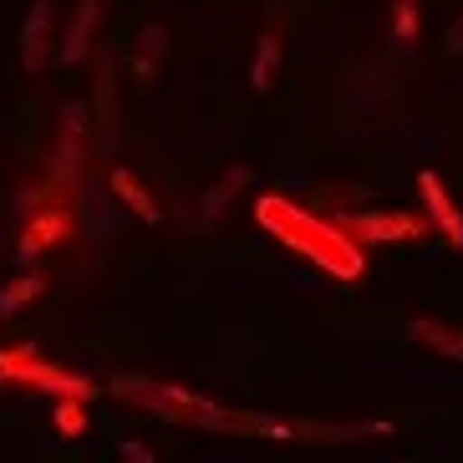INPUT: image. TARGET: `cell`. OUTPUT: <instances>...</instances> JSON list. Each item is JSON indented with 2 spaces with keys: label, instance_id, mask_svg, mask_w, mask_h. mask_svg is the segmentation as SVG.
<instances>
[{
  "label": "cell",
  "instance_id": "obj_1",
  "mask_svg": "<svg viewBox=\"0 0 463 463\" xmlns=\"http://www.w3.org/2000/svg\"><path fill=\"white\" fill-rule=\"evenodd\" d=\"M255 219H260V230L275 234L286 250L316 260V270H326L331 280H362L367 275V255H362V245L352 234L341 230V219H316L311 209L290 204L280 194L255 199Z\"/></svg>",
  "mask_w": 463,
  "mask_h": 463
},
{
  "label": "cell",
  "instance_id": "obj_2",
  "mask_svg": "<svg viewBox=\"0 0 463 463\" xmlns=\"http://www.w3.org/2000/svg\"><path fill=\"white\" fill-rule=\"evenodd\" d=\"M0 382L5 387H36V392H52V397H82V402L97 397V387L82 372L46 362L36 346H0Z\"/></svg>",
  "mask_w": 463,
  "mask_h": 463
},
{
  "label": "cell",
  "instance_id": "obj_3",
  "mask_svg": "<svg viewBox=\"0 0 463 463\" xmlns=\"http://www.w3.org/2000/svg\"><path fill=\"white\" fill-rule=\"evenodd\" d=\"M112 392L128 397L133 408H148V412H158V418H168V422H194V428H199V418H204V408H209V397H194V392H184V387L148 382V377H123Z\"/></svg>",
  "mask_w": 463,
  "mask_h": 463
},
{
  "label": "cell",
  "instance_id": "obj_4",
  "mask_svg": "<svg viewBox=\"0 0 463 463\" xmlns=\"http://www.w3.org/2000/svg\"><path fill=\"white\" fill-rule=\"evenodd\" d=\"M341 230L352 234L362 250L372 245H418V240H428V230H433V219L422 214H336Z\"/></svg>",
  "mask_w": 463,
  "mask_h": 463
},
{
  "label": "cell",
  "instance_id": "obj_5",
  "mask_svg": "<svg viewBox=\"0 0 463 463\" xmlns=\"http://www.w3.org/2000/svg\"><path fill=\"white\" fill-rule=\"evenodd\" d=\"M61 240H71V209L46 204V209H36V214L26 219V230H21V250H15V260H21V265H31V260L42 255V250H56Z\"/></svg>",
  "mask_w": 463,
  "mask_h": 463
},
{
  "label": "cell",
  "instance_id": "obj_6",
  "mask_svg": "<svg viewBox=\"0 0 463 463\" xmlns=\"http://www.w3.org/2000/svg\"><path fill=\"white\" fill-rule=\"evenodd\" d=\"M52 42H56V11H52V0H36L26 15V26H21V61H26V71L52 67V56L61 52Z\"/></svg>",
  "mask_w": 463,
  "mask_h": 463
},
{
  "label": "cell",
  "instance_id": "obj_7",
  "mask_svg": "<svg viewBox=\"0 0 463 463\" xmlns=\"http://www.w3.org/2000/svg\"><path fill=\"white\" fill-rule=\"evenodd\" d=\"M418 194H422L428 219H433V230L443 234L453 250H463V209L449 199V189H443V178H438L433 168H422V174H418Z\"/></svg>",
  "mask_w": 463,
  "mask_h": 463
},
{
  "label": "cell",
  "instance_id": "obj_8",
  "mask_svg": "<svg viewBox=\"0 0 463 463\" xmlns=\"http://www.w3.org/2000/svg\"><path fill=\"white\" fill-rule=\"evenodd\" d=\"M97 11H102V0H77V15H71L67 36H61V61H82L87 46H92V26H97Z\"/></svg>",
  "mask_w": 463,
  "mask_h": 463
},
{
  "label": "cell",
  "instance_id": "obj_9",
  "mask_svg": "<svg viewBox=\"0 0 463 463\" xmlns=\"http://www.w3.org/2000/svg\"><path fill=\"white\" fill-rule=\"evenodd\" d=\"M412 341L463 367V331L458 326H443V321H412Z\"/></svg>",
  "mask_w": 463,
  "mask_h": 463
},
{
  "label": "cell",
  "instance_id": "obj_10",
  "mask_svg": "<svg viewBox=\"0 0 463 463\" xmlns=\"http://www.w3.org/2000/svg\"><path fill=\"white\" fill-rule=\"evenodd\" d=\"M112 194H118V199H123V204L133 209L137 219H143V224H158V219H164V209L153 204V194L143 189V184L128 174V168H112Z\"/></svg>",
  "mask_w": 463,
  "mask_h": 463
},
{
  "label": "cell",
  "instance_id": "obj_11",
  "mask_svg": "<svg viewBox=\"0 0 463 463\" xmlns=\"http://www.w3.org/2000/svg\"><path fill=\"white\" fill-rule=\"evenodd\" d=\"M275 71H280V42H275V36H260L255 42V67H250V87L265 92V87L275 82Z\"/></svg>",
  "mask_w": 463,
  "mask_h": 463
},
{
  "label": "cell",
  "instance_id": "obj_12",
  "mask_svg": "<svg viewBox=\"0 0 463 463\" xmlns=\"http://www.w3.org/2000/svg\"><path fill=\"white\" fill-rule=\"evenodd\" d=\"M46 296V280L36 270L31 275H21V280H11V286L0 290V316H11V311H21V306H31V300H42Z\"/></svg>",
  "mask_w": 463,
  "mask_h": 463
},
{
  "label": "cell",
  "instance_id": "obj_13",
  "mask_svg": "<svg viewBox=\"0 0 463 463\" xmlns=\"http://www.w3.org/2000/svg\"><path fill=\"white\" fill-rule=\"evenodd\" d=\"M392 46L397 52L418 46V0H392Z\"/></svg>",
  "mask_w": 463,
  "mask_h": 463
},
{
  "label": "cell",
  "instance_id": "obj_14",
  "mask_svg": "<svg viewBox=\"0 0 463 463\" xmlns=\"http://www.w3.org/2000/svg\"><path fill=\"white\" fill-rule=\"evenodd\" d=\"M52 422H56V433L61 438H82L87 433V402L82 397H56Z\"/></svg>",
  "mask_w": 463,
  "mask_h": 463
},
{
  "label": "cell",
  "instance_id": "obj_15",
  "mask_svg": "<svg viewBox=\"0 0 463 463\" xmlns=\"http://www.w3.org/2000/svg\"><path fill=\"white\" fill-rule=\"evenodd\" d=\"M250 184V168H230V174H224V184H219V189H209V199H204V219H214L219 209L230 204V194L234 189H245Z\"/></svg>",
  "mask_w": 463,
  "mask_h": 463
},
{
  "label": "cell",
  "instance_id": "obj_16",
  "mask_svg": "<svg viewBox=\"0 0 463 463\" xmlns=\"http://www.w3.org/2000/svg\"><path fill=\"white\" fill-rule=\"evenodd\" d=\"M449 56H463V11H458V21L449 26Z\"/></svg>",
  "mask_w": 463,
  "mask_h": 463
},
{
  "label": "cell",
  "instance_id": "obj_17",
  "mask_svg": "<svg viewBox=\"0 0 463 463\" xmlns=\"http://www.w3.org/2000/svg\"><path fill=\"white\" fill-rule=\"evenodd\" d=\"M123 458H133V463H153V453L143 449V443H123Z\"/></svg>",
  "mask_w": 463,
  "mask_h": 463
}]
</instances>
